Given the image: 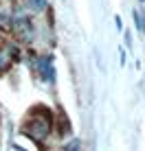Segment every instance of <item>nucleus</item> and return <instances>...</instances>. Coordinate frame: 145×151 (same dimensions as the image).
Returning a JSON list of instances; mask_svg holds the SVG:
<instances>
[{
    "instance_id": "20e7f679",
    "label": "nucleus",
    "mask_w": 145,
    "mask_h": 151,
    "mask_svg": "<svg viewBox=\"0 0 145 151\" xmlns=\"http://www.w3.org/2000/svg\"><path fill=\"white\" fill-rule=\"evenodd\" d=\"M29 4L35 9V11H42V9L46 7V0H29Z\"/></svg>"
},
{
    "instance_id": "f257e3e1",
    "label": "nucleus",
    "mask_w": 145,
    "mask_h": 151,
    "mask_svg": "<svg viewBox=\"0 0 145 151\" xmlns=\"http://www.w3.org/2000/svg\"><path fill=\"white\" fill-rule=\"evenodd\" d=\"M49 129H51V123L46 121V118H42V121H31L27 127H24V134H29V136L35 138V140H42V138H46Z\"/></svg>"
},
{
    "instance_id": "7ed1b4c3",
    "label": "nucleus",
    "mask_w": 145,
    "mask_h": 151,
    "mask_svg": "<svg viewBox=\"0 0 145 151\" xmlns=\"http://www.w3.org/2000/svg\"><path fill=\"white\" fill-rule=\"evenodd\" d=\"M70 132V125H68V118H66V114H62L59 116V134L64 136V134Z\"/></svg>"
},
{
    "instance_id": "f03ea898",
    "label": "nucleus",
    "mask_w": 145,
    "mask_h": 151,
    "mask_svg": "<svg viewBox=\"0 0 145 151\" xmlns=\"http://www.w3.org/2000/svg\"><path fill=\"white\" fill-rule=\"evenodd\" d=\"M40 72H42L44 79L53 81V66H51V59H42L40 61Z\"/></svg>"
},
{
    "instance_id": "39448f33",
    "label": "nucleus",
    "mask_w": 145,
    "mask_h": 151,
    "mask_svg": "<svg viewBox=\"0 0 145 151\" xmlns=\"http://www.w3.org/2000/svg\"><path fill=\"white\" fill-rule=\"evenodd\" d=\"M77 149H79V142H77V140H72V142H68L64 147V151H77Z\"/></svg>"
},
{
    "instance_id": "423d86ee",
    "label": "nucleus",
    "mask_w": 145,
    "mask_h": 151,
    "mask_svg": "<svg viewBox=\"0 0 145 151\" xmlns=\"http://www.w3.org/2000/svg\"><path fill=\"white\" fill-rule=\"evenodd\" d=\"M2 64H4V59H2V55H0V68H2Z\"/></svg>"
}]
</instances>
